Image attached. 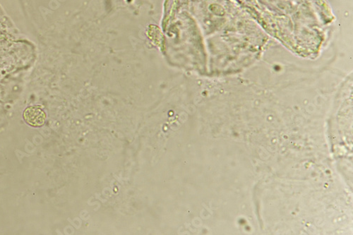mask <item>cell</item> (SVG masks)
Instances as JSON below:
<instances>
[{"instance_id":"6da1fadb","label":"cell","mask_w":353,"mask_h":235,"mask_svg":"<svg viewBox=\"0 0 353 235\" xmlns=\"http://www.w3.org/2000/svg\"><path fill=\"white\" fill-rule=\"evenodd\" d=\"M23 119L31 126L39 127L43 126L45 122L46 114L40 106H30L23 112Z\"/></svg>"}]
</instances>
